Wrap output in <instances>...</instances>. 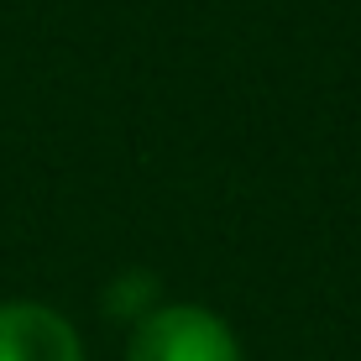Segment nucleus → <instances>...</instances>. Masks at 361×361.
Returning <instances> with one entry per match:
<instances>
[{"instance_id": "f257e3e1", "label": "nucleus", "mask_w": 361, "mask_h": 361, "mask_svg": "<svg viewBox=\"0 0 361 361\" xmlns=\"http://www.w3.org/2000/svg\"><path fill=\"white\" fill-rule=\"evenodd\" d=\"M126 361H241L231 325L199 304H163L147 309L136 325Z\"/></svg>"}, {"instance_id": "f03ea898", "label": "nucleus", "mask_w": 361, "mask_h": 361, "mask_svg": "<svg viewBox=\"0 0 361 361\" xmlns=\"http://www.w3.org/2000/svg\"><path fill=\"white\" fill-rule=\"evenodd\" d=\"M0 361H84V345L58 309L0 304Z\"/></svg>"}]
</instances>
